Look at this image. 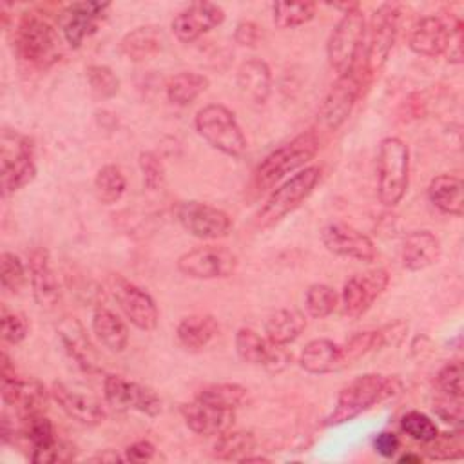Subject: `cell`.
<instances>
[{"label":"cell","mask_w":464,"mask_h":464,"mask_svg":"<svg viewBox=\"0 0 464 464\" xmlns=\"http://www.w3.org/2000/svg\"><path fill=\"white\" fill-rule=\"evenodd\" d=\"M402 390V382L392 375L364 373L350 381L337 395L332 413L324 419V426L344 424L370 408L395 397Z\"/></svg>","instance_id":"1"},{"label":"cell","mask_w":464,"mask_h":464,"mask_svg":"<svg viewBox=\"0 0 464 464\" xmlns=\"http://www.w3.org/2000/svg\"><path fill=\"white\" fill-rule=\"evenodd\" d=\"M319 150V140L314 130H306L268 152L254 170V188L265 192L285 179L290 172L304 167Z\"/></svg>","instance_id":"2"},{"label":"cell","mask_w":464,"mask_h":464,"mask_svg":"<svg viewBox=\"0 0 464 464\" xmlns=\"http://www.w3.org/2000/svg\"><path fill=\"white\" fill-rule=\"evenodd\" d=\"M410 183V149L397 138L388 136L377 152V196L384 207L401 203Z\"/></svg>","instance_id":"3"},{"label":"cell","mask_w":464,"mask_h":464,"mask_svg":"<svg viewBox=\"0 0 464 464\" xmlns=\"http://www.w3.org/2000/svg\"><path fill=\"white\" fill-rule=\"evenodd\" d=\"M14 49L22 60L36 67H49L62 56V40L45 18L25 13L14 31Z\"/></svg>","instance_id":"4"},{"label":"cell","mask_w":464,"mask_h":464,"mask_svg":"<svg viewBox=\"0 0 464 464\" xmlns=\"http://www.w3.org/2000/svg\"><path fill=\"white\" fill-rule=\"evenodd\" d=\"M196 132L216 150L239 158L246 150V138L234 112L221 103H208L194 116Z\"/></svg>","instance_id":"5"},{"label":"cell","mask_w":464,"mask_h":464,"mask_svg":"<svg viewBox=\"0 0 464 464\" xmlns=\"http://www.w3.org/2000/svg\"><path fill=\"white\" fill-rule=\"evenodd\" d=\"M319 178L321 169L315 165H308L285 179L276 190L270 192L266 201L257 210L256 225L259 228H268L290 212H294L312 194V190L319 183Z\"/></svg>","instance_id":"6"},{"label":"cell","mask_w":464,"mask_h":464,"mask_svg":"<svg viewBox=\"0 0 464 464\" xmlns=\"http://www.w3.org/2000/svg\"><path fill=\"white\" fill-rule=\"evenodd\" d=\"M2 156H0V183L2 194L9 196L27 183H31L36 176L34 163V147L29 136L18 132H2Z\"/></svg>","instance_id":"7"},{"label":"cell","mask_w":464,"mask_h":464,"mask_svg":"<svg viewBox=\"0 0 464 464\" xmlns=\"http://www.w3.org/2000/svg\"><path fill=\"white\" fill-rule=\"evenodd\" d=\"M366 34V20L359 5L343 13L326 44V58L337 76L353 71L355 58Z\"/></svg>","instance_id":"8"},{"label":"cell","mask_w":464,"mask_h":464,"mask_svg":"<svg viewBox=\"0 0 464 464\" xmlns=\"http://www.w3.org/2000/svg\"><path fill=\"white\" fill-rule=\"evenodd\" d=\"M103 397L107 404L118 411L136 410L147 417H156L161 413V399L152 388L127 381L121 375H105Z\"/></svg>","instance_id":"9"},{"label":"cell","mask_w":464,"mask_h":464,"mask_svg":"<svg viewBox=\"0 0 464 464\" xmlns=\"http://www.w3.org/2000/svg\"><path fill=\"white\" fill-rule=\"evenodd\" d=\"M176 218L190 236L203 241L221 239L232 228V219L225 210L196 199L179 203Z\"/></svg>","instance_id":"10"},{"label":"cell","mask_w":464,"mask_h":464,"mask_svg":"<svg viewBox=\"0 0 464 464\" xmlns=\"http://www.w3.org/2000/svg\"><path fill=\"white\" fill-rule=\"evenodd\" d=\"M109 290L116 299L120 310L138 330L150 332L158 326V306L149 292L118 274L111 276Z\"/></svg>","instance_id":"11"},{"label":"cell","mask_w":464,"mask_h":464,"mask_svg":"<svg viewBox=\"0 0 464 464\" xmlns=\"http://www.w3.org/2000/svg\"><path fill=\"white\" fill-rule=\"evenodd\" d=\"M399 16L397 4H381L373 13L366 47V69L370 74H377L384 67L397 38Z\"/></svg>","instance_id":"12"},{"label":"cell","mask_w":464,"mask_h":464,"mask_svg":"<svg viewBox=\"0 0 464 464\" xmlns=\"http://www.w3.org/2000/svg\"><path fill=\"white\" fill-rule=\"evenodd\" d=\"M176 265L178 270L190 279H221L232 276L236 268V256L225 246L203 245L181 254Z\"/></svg>","instance_id":"13"},{"label":"cell","mask_w":464,"mask_h":464,"mask_svg":"<svg viewBox=\"0 0 464 464\" xmlns=\"http://www.w3.org/2000/svg\"><path fill=\"white\" fill-rule=\"evenodd\" d=\"M234 344L241 361L261 366L270 373H279L292 362V355L285 344H277L268 337H261L252 328H239L236 332Z\"/></svg>","instance_id":"14"},{"label":"cell","mask_w":464,"mask_h":464,"mask_svg":"<svg viewBox=\"0 0 464 464\" xmlns=\"http://www.w3.org/2000/svg\"><path fill=\"white\" fill-rule=\"evenodd\" d=\"M388 281H390V276L384 268H373V270L352 276L344 283L339 297L344 315L353 319L364 315L373 304V301L384 292V288L388 286Z\"/></svg>","instance_id":"15"},{"label":"cell","mask_w":464,"mask_h":464,"mask_svg":"<svg viewBox=\"0 0 464 464\" xmlns=\"http://www.w3.org/2000/svg\"><path fill=\"white\" fill-rule=\"evenodd\" d=\"M111 7L107 2H72L69 4L58 18L60 31L69 47L78 49L85 38H89L98 24L103 20L105 11Z\"/></svg>","instance_id":"16"},{"label":"cell","mask_w":464,"mask_h":464,"mask_svg":"<svg viewBox=\"0 0 464 464\" xmlns=\"http://www.w3.org/2000/svg\"><path fill=\"white\" fill-rule=\"evenodd\" d=\"M359 94H361V83H359V76L353 71L337 76V80L330 85L319 111V118L323 125L328 130H337L352 114Z\"/></svg>","instance_id":"17"},{"label":"cell","mask_w":464,"mask_h":464,"mask_svg":"<svg viewBox=\"0 0 464 464\" xmlns=\"http://www.w3.org/2000/svg\"><path fill=\"white\" fill-rule=\"evenodd\" d=\"M321 239L328 252L341 257L370 263L377 254L373 241L366 234L341 221L328 223L321 232Z\"/></svg>","instance_id":"18"},{"label":"cell","mask_w":464,"mask_h":464,"mask_svg":"<svg viewBox=\"0 0 464 464\" xmlns=\"http://www.w3.org/2000/svg\"><path fill=\"white\" fill-rule=\"evenodd\" d=\"M223 20L225 11L221 5L214 2H194L172 18L170 27L179 42L190 44L201 34L221 25Z\"/></svg>","instance_id":"19"},{"label":"cell","mask_w":464,"mask_h":464,"mask_svg":"<svg viewBox=\"0 0 464 464\" xmlns=\"http://www.w3.org/2000/svg\"><path fill=\"white\" fill-rule=\"evenodd\" d=\"M51 392L36 379H22L13 375L2 377V399L13 406L20 417L44 413Z\"/></svg>","instance_id":"20"},{"label":"cell","mask_w":464,"mask_h":464,"mask_svg":"<svg viewBox=\"0 0 464 464\" xmlns=\"http://www.w3.org/2000/svg\"><path fill=\"white\" fill-rule=\"evenodd\" d=\"M29 283L34 303L42 310H53L60 301V286L54 276L49 250L36 246L29 254Z\"/></svg>","instance_id":"21"},{"label":"cell","mask_w":464,"mask_h":464,"mask_svg":"<svg viewBox=\"0 0 464 464\" xmlns=\"http://www.w3.org/2000/svg\"><path fill=\"white\" fill-rule=\"evenodd\" d=\"M51 397L62 408L63 413H67L72 420L83 426H100L107 417L105 408L98 399H94L92 395L76 392L63 382H58V381L53 382Z\"/></svg>","instance_id":"22"},{"label":"cell","mask_w":464,"mask_h":464,"mask_svg":"<svg viewBox=\"0 0 464 464\" xmlns=\"http://www.w3.org/2000/svg\"><path fill=\"white\" fill-rule=\"evenodd\" d=\"M60 343L71 359L87 373H94L102 370L100 355L91 343L83 324L76 317H63L56 328Z\"/></svg>","instance_id":"23"},{"label":"cell","mask_w":464,"mask_h":464,"mask_svg":"<svg viewBox=\"0 0 464 464\" xmlns=\"http://www.w3.org/2000/svg\"><path fill=\"white\" fill-rule=\"evenodd\" d=\"M181 417L188 430H192L198 435H221L223 431L230 430L236 419L234 410H223L216 408L212 404H207L199 399H194L192 402L181 404L179 408Z\"/></svg>","instance_id":"24"},{"label":"cell","mask_w":464,"mask_h":464,"mask_svg":"<svg viewBox=\"0 0 464 464\" xmlns=\"http://www.w3.org/2000/svg\"><path fill=\"white\" fill-rule=\"evenodd\" d=\"M450 24L439 16H422L411 27L408 36V45L415 54L420 56H439L444 54L448 45Z\"/></svg>","instance_id":"25"},{"label":"cell","mask_w":464,"mask_h":464,"mask_svg":"<svg viewBox=\"0 0 464 464\" xmlns=\"http://www.w3.org/2000/svg\"><path fill=\"white\" fill-rule=\"evenodd\" d=\"M440 257V241L431 230H413L402 241L401 261L406 270L419 272Z\"/></svg>","instance_id":"26"},{"label":"cell","mask_w":464,"mask_h":464,"mask_svg":"<svg viewBox=\"0 0 464 464\" xmlns=\"http://www.w3.org/2000/svg\"><path fill=\"white\" fill-rule=\"evenodd\" d=\"M236 83L241 96L252 105L266 103L272 92V72L268 63L259 58L243 62L237 69Z\"/></svg>","instance_id":"27"},{"label":"cell","mask_w":464,"mask_h":464,"mask_svg":"<svg viewBox=\"0 0 464 464\" xmlns=\"http://www.w3.org/2000/svg\"><path fill=\"white\" fill-rule=\"evenodd\" d=\"M299 366L314 375L332 373L343 368L341 346L330 339L319 337L304 344L299 355Z\"/></svg>","instance_id":"28"},{"label":"cell","mask_w":464,"mask_h":464,"mask_svg":"<svg viewBox=\"0 0 464 464\" xmlns=\"http://www.w3.org/2000/svg\"><path fill=\"white\" fill-rule=\"evenodd\" d=\"M165 42L167 40H165V33L161 27L140 25V27H134L132 31H129L121 38L120 49L129 60L143 62V60L156 56L158 53H161L165 47Z\"/></svg>","instance_id":"29"},{"label":"cell","mask_w":464,"mask_h":464,"mask_svg":"<svg viewBox=\"0 0 464 464\" xmlns=\"http://www.w3.org/2000/svg\"><path fill=\"white\" fill-rule=\"evenodd\" d=\"M464 183L459 176L439 174L428 185V198L435 208L442 214L462 216L464 214Z\"/></svg>","instance_id":"30"},{"label":"cell","mask_w":464,"mask_h":464,"mask_svg":"<svg viewBox=\"0 0 464 464\" xmlns=\"http://www.w3.org/2000/svg\"><path fill=\"white\" fill-rule=\"evenodd\" d=\"M219 324L214 315L192 314L179 321L176 328V337L179 344L188 352H199L218 335Z\"/></svg>","instance_id":"31"},{"label":"cell","mask_w":464,"mask_h":464,"mask_svg":"<svg viewBox=\"0 0 464 464\" xmlns=\"http://www.w3.org/2000/svg\"><path fill=\"white\" fill-rule=\"evenodd\" d=\"M92 334L102 346L111 352H123L129 344V328L127 324L111 310L96 308L92 314Z\"/></svg>","instance_id":"32"},{"label":"cell","mask_w":464,"mask_h":464,"mask_svg":"<svg viewBox=\"0 0 464 464\" xmlns=\"http://www.w3.org/2000/svg\"><path fill=\"white\" fill-rule=\"evenodd\" d=\"M306 328V317L303 312L294 308H281L268 315L265 323V334L277 344H288L295 341Z\"/></svg>","instance_id":"33"},{"label":"cell","mask_w":464,"mask_h":464,"mask_svg":"<svg viewBox=\"0 0 464 464\" xmlns=\"http://www.w3.org/2000/svg\"><path fill=\"white\" fill-rule=\"evenodd\" d=\"M208 87V78L205 74L194 71H181L169 78L165 85V92L170 103L178 107L190 105L199 94H203Z\"/></svg>","instance_id":"34"},{"label":"cell","mask_w":464,"mask_h":464,"mask_svg":"<svg viewBox=\"0 0 464 464\" xmlns=\"http://www.w3.org/2000/svg\"><path fill=\"white\" fill-rule=\"evenodd\" d=\"M256 450V437L245 430H227L214 444V457L218 460L243 462Z\"/></svg>","instance_id":"35"},{"label":"cell","mask_w":464,"mask_h":464,"mask_svg":"<svg viewBox=\"0 0 464 464\" xmlns=\"http://www.w3.org/2000/svg\"><path fill=\"white\" fill-rule=\"evenodd\" d=\"M248 397V390L237 382H216L205 386L196 399L223 410H237Z\"/></svg>","instance_id":"36"},{"label":"cell","mask_w":464,"mask_h":464,"mask_svg":"<svg viewBox=\"0 0 464 464\" xmlns=\"http://www.w3.org/2000/svg\"><path fill=\"white\" fill-rule=\"evenodd\" d=\"M127 188V179L120 167L116 165H103L94 178V192L96 198L103 205H112L121 199Z\"/></svg>","instance_id":"37"},{"label":"cell","mask_w":464,"mask_h":464,"mask_svg":"<svg viewBox=\"0 0 464 464\" xmlns=\"http://www.w3.org/2000/svg\"><path fill=\"white\" fill-rule=\"evenodd\" d=\"M315 16L312 2H274L272 20L279 29H294L308 24Z\"/></svg>","instance_id":"38"},{"label":"cell","mask_w":464,"mask_h":464,"mask_svg":"<svg viewBox=\"0 0 464 464\" xmlns=\"http://www.w3.org/2000/svg\"><path fill=\"white\" fill-rule=\"evenodd\" d=\"M339 304V294L335 288L324 283H314L304 294V308L308 315L315 319L328 317Z\"/></svg>","instance_id":"39"},{"label":"cell","mask_w":464,"mask_h":464,"mask_svg":"<svg viewBox=\"0 0 464 464\" xmlns=\"http://www.w3.org/2000/svg\"><path fill=\"white\" fill-rule=\"evenodd\" d=\"M27 281L24 261L13 252L0 254V283L7 294H18Z\"/></svg>","instance_id":"40"},{"label":"cell","mask_w":464,"mask_h":464,"mask_svg":"<svg viewBox=\"0 0 464 464\" xmlns=\"http://www.w3.org/2000/svg\"><path fill=\"white\" fill-rule=\"evenodd\" d=\"M85 76L92 94L100 100L112 98L120 91V78L107 65H89L85 69Z\"/></svg>","instance_id":"41"},{"label":"cell","mask_w":464,"mask_h":464,"mask_svg":"<svg viewBox=\"0 0 464 464\" xmlns=\"http://www.w3.org/2000/svg\"><path fill=\"white\" fill-rule=\"evenodd\" d=\"M401 430L413 440L417 442H430L439 435L437 424L422 411H408L401 417Z\"/></svg>","instance_id":"42"},{"label":"cell","mask_w":464,"mask_h":464,"mask_svg":"<svg viewBox=\"0 0 464 464\" xmlns=\"http://www.w3.org/2000/svg\"><path fill=\"white\" fill-rule=\"evenodd\" d=\"M379 350L377 343V334L375 330H364L353 334L343 346H341V359H343V368L359 361L364 357L368 352Z\"/></svg>","instance_id":"43"},{"label":"cell","mask_w":464,"mask_h":464,"mask_svg":"<svg viewBox=\"0 0 464 464\" xmlns=\"http://www.w3.org/2000/svg\"><path fill=\"white\" fill-rule=\"evenodd\" d=\"M426 453L433 460H450L460 459L464 455L462 450V435L460 430L453 433H439L433 440L426 442Z\"/></svg>","instance_id":"44"},{"label":"cell","mask_w":464,"mask_h":464,"mask_svg":"<svg viewBox=\"0 0 464 464\" xmlns=\"http://www.w3.org/2000/svg\"><path fill=\"white\" fill-rule=\"evenodd\" d=\"M462 375H464V372H462V364L459 361L444 364L435 377V386L440 392V395L462 399V395H464Z\"/></svg>","instance_id":"45"},{"label":"cell","mask_w":464,"mask_h":464,"mask_svg":"<svg viewBox=\"0 0 464 464\" xmlns=\"http://www.w3.org/2000/svg\"><path fill=\"white\" fill-rule=\"evenodd\" d=\"M138 165L143 176V185L149 190H160L165 183V167L156 152L143 150L138 156Z\"/></svg>","instance_id":"46"},{"label":"cell","mask_w":464,"mask_h":464,"mask_svg":"<svg viewBox=\"0 0 464 464\" xmlns=\"http://www.w3.org/2000/svg\"><path fill=\"white\" fill-rule=\"evenodd\" d=\"M0 328H2L4 341L11 343V344L22 343L29 334V323H27L25 315L18 314V312H9L5 308H2Z\"/></svg>","instance_id":"47"},{"label":"cell","mask_w":464,"mask_h":464,"mask_svg":"<svg viewBox=\"0 0 464 464\" xmlns=\"http://www.w3.org/2000/svg\"><path fill=\"white\" fill-rule=\"evenodd\" d=\"M433 411L448 424H455L460 426L462 419H464V411H462V399H453V397H439L433 402Z\"/></svg>","instance_id":"48"},{"label":"cell","mask_w":464,"mask_h":464,"mask_svg":"<svg viewBox=\"0 0 464 464\" xmlns=\"http://www.w3.org/2000/svg\"><path fill=\"white\" fill-rule=\"evenodd\" d=\"M462 31L464 24L460 18H453L450 22V33H448V45L444 54L448 56L450 63H462Z\"/></svg>","instance_id":"49"},{"label":"cell","mask_w":464,"mask_h":464,"mask_svg":"<svg viewBox=\"0 0 464 464\" xmlns=\"http://www.w3.org/2000/svg\"><path fill=\"white\" fill-rule=\"evenodd\" d=\"M406 332H408V324L402 321H395V323H390V324L375 330L379 348L397 346L406 337Z\"/></svg>","instance_id":"50"},{"label":"cell","mask_w":464,"mask_h":464,"mask_svg":"<svg viewBox=\"0 0 464 464\" xmlns=\"http://www.w3.org/2000/svg\"><path fill=\"white\" fill-rule=\"evenodd\" d=\"M261 38V31L259 25L256 22L250 20H243L236 25L234 31V40L241 45V47H256L257 42Z\"/></svg>","instance_id":"51"},{"label":"cell","mask_w":464,"mask_h":464,"mask_svg":"<svg viewBox=\"0 0 464 464\" xmlns=\"http://www.w3.org/2000/svg\"><path fill=\"white\" fill-rule=\"evenodd\" d=\"M156 455V446L150 440H136L125 448V460L129 462H149Z\"/></svg>","instance_id":"52"},{"label":"cell","mask_w":464,"mask_h":464,"mask_svg":"<svg viewBox=\"0 0 464 464\" xmlns=\"http://www.w3.org/2000/svg\"><path fill=\"white\" fill-rule=\"evenodd\" d=\"M399 437L393 431H381L373 439V450L384 459H392L399 451Z\"/></svg>","instance_id":"53"},{"label":"cell","mask_w":464,"mask_h":464,"mask_svg":"<svg viewBox=\"0 0 464 464\" xmlns=\"http://www.w3.org/2000/svg\"><path fill=\"white\" fill-rule=\"evenodd\" d=\"M89 460H98V462H120V460H125L121 459L118 453L111 451V450H105V453H98L94 457H91Z\"/></svg>","instance_id":"54"},{"label":"cell","mask_w":464,"mask_h":464,"mask_svg":"<svg viewBox=\"0 0 464 464\" xmlns=\"http://www.w3.org/2000/svg\"><path fill=\"white\" fill-rule=\"evenodd\" d=\"M422 457L420 455H415V453H406L402 457H399V462H420Z\"/></svg>","instance_id":"55"}]
</instances>
